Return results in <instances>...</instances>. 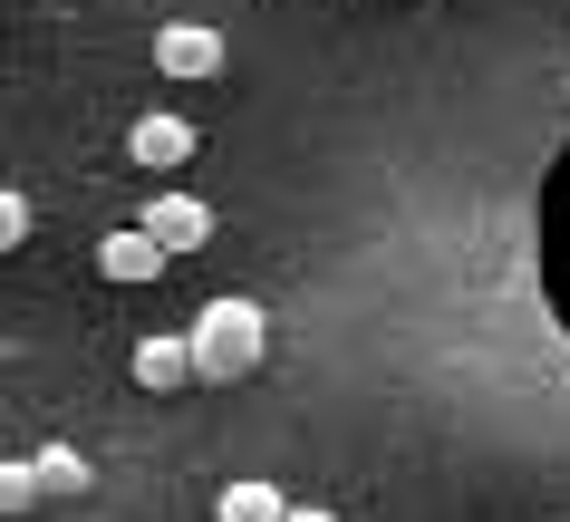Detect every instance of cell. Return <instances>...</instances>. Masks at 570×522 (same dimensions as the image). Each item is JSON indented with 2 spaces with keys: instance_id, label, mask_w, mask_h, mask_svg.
<instances>
[{
  "instance_id": "obj_11",
  "label": "cell",
  "mask_w": 570,
  "mask_h": 522,
  "mask_svg": "<svg viewBox=\"0 0 570 522\" xmlns=\"http://www.w3.org/2000/svg\"><path fill=\"white\" fill-rule=\"evenodd\" d=\"M291 522H338V513H330V503H291Z\"/></svg>"
},
{
  "instance_id": "obj_1",
  "label": "cell",
  "mask_w": 570,
  "mask_h": 522,
  "mask_svg": "<svg viewBox=\"0 0 570 522\" xmlns=\"http://www.w3.org/2000/svg\"><path fill=\"white\" fill-rule=\"evenodd\" d=\"M262 348H271V309L262 301H213L204 319H194V368H204L213 387L252 377V368H262Z\"/></svg>"
},
{
  "instance_id": "obj_3",
  "label": "cell",
  "mask_w": 570,
  "mask_h": 522,
  "mask_svg": "<svg viewBox=\"0 0 570 522\" xmlns=\"http://www.w3.org/2000/svg\"><path fill=\"white\" fill-rule=\"evenodd\" d=\"M126 368H136V387H146V397H175V387H194V329H155V338H136V358H126Z\"/></svg>"
},
{
  "instance_id": "obj_8",
  "label": "cell",
  "mask_w": 570,
  "mask_h": 522,
  "mask_svg": "<svg viewBox=\"0 0 570 522\" xmlns=\"http://www.w3.org/2000/svg\"><path fill=\"white\" fill-rule=\"evenodd\" d=\"M39 493H49V503H68V493H88V455H68V445H49V455H39Z\"/></svg>"
},
{
  "instance_id": "obj_4",
  "label": "cell",
  "mask_w": 570,
  "mask_h": 522,
  "mask_svg": "<svg viewBox=\"0 0 570 522\" xmlns=\"http://www.w3.org/2000/svg\"><path fill=\"white\" fill-rule=\"evenodd\" d=\"M126 155H136L146 175H175V165H194V117H175V107L136 117V126H126Z\"/></svg>"
},
{
  "instance_id": "obj_5",
  "label": "cell",
  "mask_w": 570,
  "mask_h": 522,
  "mask_svg": "<svg viewBox=\"0 0 570 522\" xmlns=\"http://www.w3.org/2000/svg\"><path fill=\"white\" fill-rule=\"evenodd\" d=\"M155 68H165V78H213V68H223V30L165 20V30H155Z\"/></svg>"
},
{
  "instance_id": "obj_10",
  "label": "cell",
  "mask_w": 570,
  "mask_h": 522,
  "mask_svg": "<svg viewBox=\"0 0 570 522\" xmlns=\"http://www.w3.org/2000/svg\"><path fill=\"white\" fill-rule=\"evenodd\" d=\"M0 243H10V252L30 243V194H0Z\"/></svg>"
},
{
  "instance_id": "obj_2",
  "label": "cell",
  "mask_w": 570,
  "mask_h": 522,
  "mask_svg": "<svg viewBox=\"0 0 570 522\" xmlns=\"http://www.w3.org/2000/svg\"><path fill=\"white\" fill-rule=\"evenodd\" d=\"M146 233L175 252V262H194V252L213 243V204H204V194H175V185H165V194H146Z\"/></svg>"
},
{
  "instance_id": "obj_6",
  "label": "cell",
  "mask_w": 570,
  "mask_h": 522,
  "mask_svg": "<svg viewBox=\"0 0 570 522\" xmlns=\"http://www.w3.org/2000/svg\"><path fill=\"white\" fill-rule=\"evenodd\" d=\"M165 262H175V252L155 243L146 223H126V233H107V243H97V272H107V280H126V290H136V280H155Z\"/></svg>"
},
{
  "instance_id": "obj_7",
  "label": "cell",
  "mask_w": 570,
  "mask_h": 522,
  "mask_svg": "<svg viewBox=\"0 0 570 522\" xmlns=\"http://www.w3.org/2000/svg\"><path fill=\"white\" fill-rule=\"evenodd\" d=\"M213 522H291V493L262 484V474H242V484L213 493Z\"/></svg>"
},
{
  "instance_id": "obj_9",
  "label": "cell",
  "mask_w": 570,
  "mask_h": 522,
  "mask_svg": "<svg viewBox=\"0 0 570 522\" xmlns=\"http://www.w3.org/2000/svg\"><path fill=\"white\" fill-rule=\"evenodd\" d=\"M0 503H10V513H30V503H49V493H39V464H10V474H0Z\"/></svg>"
}]
</instances>
